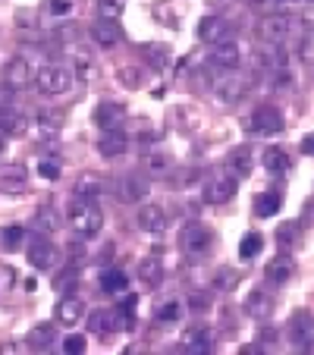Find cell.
I'll use <instances>...</instances> for the list:
<instances>
[{"instance_id":"obj_1","label":"cell","mask_w":314,"mask_h":355,"mask_svg":"<svg viewBox=\"0 0 314 355\" xmlns=\"http://www.w3.org/2000/svg\"><path fill=\"white\" fill-rule=\"evenodd\" d=\"M69 227H73L82 239H91V236H98L101 227H104V214H101V208L94 201L76 195V198L69 201Z\"/></svg>"},{"instance_id":"obj_2","label":"cell","mask_w":314,"mask_h":355,"mask_svg":"<svg viewBox=\"0 0 314 355\" xmlns=\"http://www.w3.org/2000/svg\"><path fill=\"white\" fill-rule=\"evenodd\" d=\"M35 85L44 94H63L73 85V76H69V69L60 67V63H47V67H41L38 73H35Z\"/></svg>"},{"instance_id":"obj_3","label":"cell","mask_w":314,"mask_h":355,"mask_svg":"<svg viewBox=\"0 0 314 355\" xmlns=\"http://www.w3.org/2000/svg\"><path fill=\"white\" fill-rule=\"evenodd\" d=\"M211 242H214V236H211V230H207V227H201V223H189V227H182V233H180L182 252H186V255H192V258L207 255Z\"/></svg>"},{"instance_id":"obj_4","label":"cell","mask_w":314,"mask_h":355,"mask_svg":"<svg viewBox=\"0 0 314 355\" xmlns=\"http://www.w3.org/2000/svg\"><path fill=\"white\" fill-rule=\"evenodd\" d=\"M236 195V176L233 173H214L204 186V201L207 205H227Z\"/></svg>"},{"instance_id":"obj_5","label":"cell","mask_w":314,"mask_h":355,"mask_svg":"<svg viewBox=\"0 0 314 355\" xmlns=\"http://www.w3.org/2000/svg\"><path fill=\"white\" fill-rule=\"evenodd\" d=\"M126 116H129V110L123 107L120 101H101L98 107H94V120H98L101 129H123L126 126Z\"/></svg>"},{"instance_id":"obj_6","label":"cell","mask_w":314,"mask_h":355,"mask_svg":"<svg viewBox=\"0 0 314 355\" xmlns=\"http://www.w3.org/2000/svg\"><path fill=\"white\" fill-rule=\"evenodd\" d=\"M26 258H28V264H32V268L47 270L51 264H54V245H51V239H47V236H38V233H35L32 239H28Z\"/></svg>"},{"instance_id":"obj_7","label":"cell","mask_w":314,"mask_h":355,"mask_svg":"<svg viewBox=\"0 0 314 355\" xmlns=\"http://www.w3.org/2000/svg\"><path fill=\"white\" fill-rule=\"evenodd\" d=\"M289 26H293V19L283 13L264 16L258 26V35H261V41H268V44H283V38L289 35Z\"/></svg>"},{"instance_id":"obj_8","label":"cell","mask_w":314,"mask_h":355,"mask_svg":"<svg viewBox=\"0 0 314 355\" xmlns=\"http://www.w3.org/2000/svg\"><path fill=\"white\" fill-rule=\"evenodd\" d=\"M252 129L258 135H277V132H283V114L277 107H270V104H264V107H258L252 114Z\"/></svg>"},{"instance_id":"obj_9","label":"cell","mask_w":314,"mask_h":355,"mask_svg":"<svg viewBox=\"0 0 314 355\" xmlns=\"http://www.w3.org/2000/svg\"><path fill=\"white\" fill-rule=\"evenodd\" d=\"M217 98L223 101V104H236V101H242L248 94V79L245 76H239V73H233V76H227V79H220L217 82Z\"/></svg>"},{"instance_id":"obj_10","label":"cell","mask_w":314,"mask_h":355,"mask_svg":"<svg viewBox=\"0 0 314 355\" xmlns=\"http://www.w3.org/2000/svg\"><path fill=\"white\" fill-rule=\"evenodd\" d=\"M82 311H85V305H82V299L76 293L63 295L60 302H57V324L60 327H76V324L82 321Z\"/></svg>"},{"instance_id":"obj_11","label":"cell","mask_w":314,"mask_h":355,"mask_svg":"<svg viewBox=\"0 0 314 355\" xmlns=\"http://www.w3.org/2000/svg\"><path fill=\"white\" fill-rule=\"evenodd\" d=\"M98 151L104 157H120L129 151V139L123 129H104V135L98 139Z\"/></svg>"},{"instance_id":"obj_12","label":"cell","mask_w":314,"mask_h":355,"mask_svg":"<svg viewBox=\"0 0 314 355\" xmlns=\"http://www.w3.org/2000/svg\"><path fill=\"white\" fill-rule=\"evenodd\" d=\"M229 35V22L220 19V16H204L198 22V38L207 41V44H217V41H227Z\"/></svg>"},{"instance_id":"obj_13","label":"cell","mask_w":314,"mask_h":355,"mask_svg":"<svg viewBox=\"0 0 314 355\" xmlns=\"http://www.w3.org/2000/svg\"><path fill=\"white\" fill-rule=\"evenodd\" d=\"M139 227L145 230V233H164V227H167V211H164L161 205H141Z\"/></svg>"},{"instance_id":"obj_14","label":"cell","mask_w":314,"mask_h":355,"mask_svg":"<svg viewBox=\"0 0 314 355\" xmlns=\"http://www.w3.org/2000/svg\"><path fill=\"white\" fill-rule=\"evenodd\" d=\"M3 79H7L10 88H26L28 82H32V63L26 60V57H16V60L7 63V73H3Z\"/></svg>"},{"instance_id":"obj_15","label":"cell","mask_w":314,"mask_h":355,"mask_svg":"<svg viewBox=\"0 0 314 355\" xmlns=\"http://www.w3.org/2000/svg\"><path fill=\"white\" fill-rule=\"evenodd\" d=\"M211 63L220 69H236V63H239V44L236 41H217L214 51H211Z\"/></svg>"},{"instance_id":"obj_16","label":"cell","mask_w":314,"mask_h":355,"mask_svg":"<svg viewBox=\"0 0 314 355\" xmlns=\"http://www.w3.org/2000/svg\"><path fill=\"white\" fill-rule=\"evenodd\" d=\"M182 349L192 355L211 352V334H207V327H189L186 334H182Z\"/></svg>"},{"instance_id":"obj_17","label":"cell","mask_w":314,"mask_h":355,"mask_svg":"<svg viewBox=\"0 0 314 355\" xmlns=\"http://www.w3.org/2000/svg\"><path fill=\"white\" fill-rule=\"evenodd\" d=\"M227 164H229V170H233V176H252V170H254V151H252V148H245V145L233 148Z\"/></svg>"},{"instance_id":"obj_18","label":"cell","mask_w":314,"mask_h":355,"mask_svg":"<svg viewBox=\"0 0 314 355\" xmlns=\"http://www.w3.org/2000/svg\"><path fill=\"white\" fill-rule=\"evenodd\" d=\"M245 311L252 318H261V321H264V318L274 311V299H270L264 289H254V293L248 295V302H245Z\"/></svg>"},{"instance_id":"obj_19","label":"cell","mask_w":314,"mask_h":355,"mask_svg":"<svg viewBox=\"0 0 314 355\" xmlns=\"http://www.w3.org/2000/svg\"><path fill=\"white\" fill-rule=\"evenodd\" d=\"M91 38L98 41L101 47H114L120 44V28H116V22H107V19H98V26H91Z\"/></svg>"},{"instance_id":"obj_20","label":"cell","mask_w":314,"mask_h":355,"mask_svg":"<svg viewBox=\"0 0 314 355\" xmlns=\"http://www.w3.org/2000/svg\"><path fill=\"white\" fill-rule=\"evenodd\" d=\"M57 340V327L54 324H35L32 330H28V346L32 349H51Z\"/></svg>"},{"instance_id":"obj_21","label":"cell","mask_w":314,"mask_h":355,"mask_svg":"<svg viewBox=\"0 0 314 355\" xmlns=\"http://www.w3.org/2000/svg\"><path fill=\"white\" fill-rule=\"evenodd\" d=\"M139 277H141V283H145V286H157V283L164 280V261L157 255L145 258V261L139 264Z\"/></svg>"},{"instance_id":"obj_22","label":"cell","mask_w":314,"mask_h":355,"mask_svg":"<svg viewBox=\"0 0 314 355\" xmlns=\"http://www.w3.org/2000/svg\"><path fill=\"white\" fill-rule=\"evenodd\" d=\"M293 274H295V261H293L289 255H277L274 261L268 264V277H270L274 283H286Z\"/></svg>"},{"instance_id":"obj_23","label":"cell","mask_w":314,"mask_h":355,"mask_svg":"<svg viewBox=\"0 0 314 355\" xmlns=\"http://www.w3.org/2000/svg\"><path fill=\"white\" fill-rule=\"evenodd\" d=\"M280 208H283L280 192H264V195H258V198H254V214H258V217H274Z\"/></svg>"},{"instance_id":"obj_24","label":"cell","mask_w":314,"mask_h":355,"mask_svg":"<svg viewBox=\"0 0 314 355\" xmlns=\"http://www.w3.org/2000/svg\"><path fill=\"white\" fill-rule=\"evenodd\" d=\"M0 182L7 189H22L28 182V170L22 167V164H10V167L0 170Z\"/></svg>"},{"instance_id":"obj_25","label":"cell","mask_w":314,"mask_h":355,"mask_svg":"<svg viewBox=\"0 0 314 355\" xmlns=\"http://www.w3.org/2000/svg\"><path fill=\"white\" fill-rule=\"evenodd\" d=\"M261 164H264L270 173H286V170H289V157H286V151H283V148H268V151H264V157H261Z\"/></svg>"},{"instance_id":"obj_26","label":"cell","mask_w":314,"mask_h":355,"mask_svg":"<svg viewBox=\"0 0 314 355\" xmlns=\"http://www.w3.org/2000/svg\"><path fill=\"white\" fill-rule=\"evenodd\" d=\"M35 227H41L44 233H54V230L60 227V214H57V208H51V205H38V211H35Z\"/></svg>"},{"instance_id":"obj_27","label":"cell","mask_w":314,"mask_h":355,"mask_svg":"<svg viewBox=\"0 0 314 355\" xmlns=\"http://www.w3.org/2000/svg\"><path fill=\"white\" fill-rule=\"evenodd\" d=\"M101 189H104V186H101V180H98V176L85 173V176H79V182H76V189H73V192L79 195V198L94 201V198H98V195H101Z\"/></svg>"},{"instance_id":"obj_28","label":"cell","mask_w":314,"mask_h":355,"mask_svg":"<svg viewBox=\"0 0 314 355\" xmlns=\"http://www.w3.org/2000/svg\"><path fill=\"white\" fill-rule=\"evenodd\" d=\"M76 286H79V270H76V268H63L60 274L54 277V289H57L60 295L76 293Z\"/></svg>"},{"instance_id":"obj_29","label":"cell","mask_w":314,"mask_h":355,"mask_svg":"<svg viewBox=\"0 0 314 355\" xmlns=\"http://www.w3.org/2000/svg\"><path fill=\"white\" fill-rule=\"evenodd\" d=\"M101 286L107 289V293H123V289L129 286V277L123 274V270L110 268V270H104V274H101Z\"/></svg>"},{"instance_id":"obj_30","label":"cell","mask_w":314,"mask_h":355,"mask_svg":"<svg viewBox=\"0 0 314 355\" xmlns=\"http://www.w3.org/2000/svg\"><path fill=\"white\" fill-rule=\"evenodd\" d=\"M116 324H120V318H116V315H107V311H94V315L88 318V327H91L94 334H101V336L110 334Z\"/></svg>"},{"instance_id":"obj_31","label":"cell","mask_w":314,"mask_h":355,"mask_svg":"<svg viewBox=\"0 0 314 355\" xmlns=\"http://www.w3.org/2000/svg\"><path fill=\"white\" fill-rule=\"evenodd\" d=\"M0 126L7 129V135H22L28 129V116L16 114V110H7V114L0 116Z\"/></svg>"},{"instance_id":"obj_32","label":"cell","mask_w":314,"mask_h":355,"mask_svg":"<svg viewBox=\"0 0 314 355\" xmlns=\"http://www.w3.org/2000/svg\"><path fill=\"white\" fill-rule=\"evenodd\" d=\"M148 195V180H141V176H129L126 182H123V198L126 201H141Z\"/></svg>"},{"instance_id":"obj_33","label":"cell","mask_w":314,"mask_h":355,"mask_svg":"<svg viewBox=\"0 0 314 355\" xmlns=\"http://www.w3.org/2000/svg\"><path fill=\"white\" fill-rule=\"evenodd\" d=\"M261 245H264L261 233H245L242 236V242H239V258L242 261H252V258L261 252Z\"/></svg>"},{"instance_id":"obj_34","label":"cell","mask_w":314,"mask_h":355,"mask_svg":"<svg viewBox=\"0 0 314 355\" xmlns=\"http://www.w3.org/2000/svg\"><path fill=\"white\" fill-rule=\"evenodd\" d=\"M293 336H295V343H299L302 349H308V352H311V315H299Z\"/></svg>"},{"instance_id":"obj_35","label":"cell","mask_w":314,"mask_h":355,"mask_svg":"<svg viewBox=\"0 0 314 355\" xmlns=\"http://www.w3.org/2000/svg\"><path fill=\"white\" fill-rule=\"evenodd\" d=\"M98 16L107 22H120L123 16V0H98Z\"/></svg>"},{"instance_id":"obj_36","label":"cell","mask_w":314,"mask_h":355,"mask_svg":"<svg viewBox=\"0 0 314 355\" xmlns=\"http://www.w3.org/2000/svg\"><path fill=\"white\" fill-rule=\"evenodd\" d=\"M116 76H120V82L126 88H139L141 85V73H139V69H132V67H120V69H116Z\"/></svg>"},{"instance_id":"obj_37","label":"cell","mask_w":314,"mask_h":355,"mask_svg":"<svg viewBox=\"0 0 314 355\" xmlns=\"http://www.w3.org/2000/svg\"><path fill=\"white\" fill-rule=\"evenodd\" d=\"M63 352H67V355L85 352V336H82V334H69L67 340H63Z\"/></svg>"},{"instance_id":"obj_38","label":"cell","mask_w":314,"mask_h":355,"mask_svg":"<svg viewBox=\"0 0 314 355\" xmlns=\"http://www.w3.org/2000/svg\"><path fill=\"white\" fill-rule=\"evenodd\" d=\"M22 239H26V230L22 227H7V233H3V242H7L10 248H19Z\"/></svg>"},{"instance_id":"obj_39","label":"cell","mask_w":314,"mask_h":355,"mask_svg":"<svg viewBox=\"0 0 314 355\" xmlns=\"http://www.w3.org/2000/svg\"><path fill=\"white\" fill-rule=\"evenodd\" d=\"M38 176H44V180H60V164L41 161V164H38Z\"/></svg>"},{"instance_id":"obj_40","label":"cell","mask_w":314,"mask_h":355,"mask_svg":"<svg viewBox=\"0 0 314 355\" xmlns=\"http://www.w3.org/2000/svg\"><path fill=\"white\" fill-rule=\"evenodd\" d=\"M217 286L220 289H229V286H236V270H229V268H220L217 270Z\"/></svg>"},{"instance_id":"obj_41","label":"cell","mask_w":314,"mask_h":355,"mask_svg":"<svg viewBox=\"0 0 314 355\" xmlns=\"http://www.w3.org/2000/svg\"><path fill=\"white\" fill-rule=\"evenodd\" d=\"M145 54L154 67H167V47H148Z\"/></svg>"},{"instance_id":"obj_42","label":"cell","mask_w":314,"mask_h":355,"mask_svg":"<svg viewBox=\"0 0 314 355\" xmlns=\"http://www.w3.org/2000/svg\"><path fill=\"white\" fill-rule=\"evenodd\" d=\"M180 309H182V302H170V305H164V309L157 311V318H161V321H176Z\"/></svg>"},{"instance_id":"obj_43","label":"cell","mask_w":314,"mask_h":355,"mask_svg":"<svg viewBox=\"0 0 314 355\" xmlns=\"http://www.w3.org/2000/svg\"><path fill=\"white\" fill-rule=\"evenodd\" d=\"M38 123H41V129H44V135H54L57 129H60V126H57V120H54L51 114H41V116H38Z\"/></svg>"},{"instance_id":"obj_44","label":"cell","mask_w":314,"mask_h":355,"mask_svg":"<svg viewBox=\"0 0 314 355\" xmlns=\"http://www.w3.org/2000/svg\"><path fill=\"white\" fill-rule=\"evenodd\" d=\"M277 239H280V245H289V242L295 239V230H293V223H286V227L277 233Z\"/></svg>"},{"instance_id":"obj_45","label":"cell","mask_w":314,"mask_h":355,"mask_svg":"<svg viewBox=\"0 0 314 355\" xmlns=\"http://www.w3.org/2000/svg\"><path fill=\"white\" fill-rule=\"evenodd\" d=\"M51 13H54V16L69 13V0H51Z\"/></svg>"},{"instance_id":"obj_46","label":"cell","mask_w":314,"mask_h":355,"mask_svg":"<svg viewBox=\"0 0 314 355\" xmlns=\"http://www.w3.org/2000/svg\"><path fill=\"white\" fill-rule=\"evenodd\" d=\"M148 167H151V170H167V157H164V155H151V157H148Z\"/></svg>"},{"instance_id":"obj_47","label":"cell","mask_w":314,"mask_h":355,"mask_svg":"<svg viewBox=\"0 0 314 355\" xmlns=\"http://www.w3.org/2000/svg\"><path fill=\"white\" fill-rule=\"evenodd\" d=\"M311 148H314V139L305 135V139H302V155H311Z\"/></svg>"},{"instance_id":"obj_48","label":"cell","mask_w":314,"mask_h":355,"mask_svg":"<svg viewBox=\"0 0 314 355\" xmlns=\"http://www.w3.org/2000/svg\"><path fill=\"white\" fill-rule=\"evenodd\" d=\"M204 305H207V302H204V295H192V309H195V311H201V309H204Z\"/></svg>"},{"instance_id":"obj_49","label":"cell","mask_w":314,"mask_h":355,"mask_svg":"<svg viewBox=\"0 0 314 355\" xmlns=\"http://www.w3.org/2000/svg\"><path fill=\"white\" fill-rule=\"evenodd\" d=\"M252 7H268V0H252Z\"/></svg>"},{"instance_id":"obj_50","label":"cell","mask_w":314,"mask_h":355,"mask_svg":"<svg viewBox=\"0 0 314 355\" xmlns=\"http://www.w3.org/2000/svg\"><path fill=\"white\" fill-rule=\"evenodd\" d=\"M3 151H7V141H3V139H0V155H3Z\"/></svg>"}]
</instances>
